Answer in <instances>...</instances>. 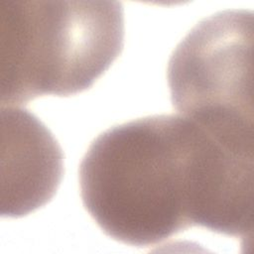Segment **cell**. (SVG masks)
<instances>
[{"label":"cell","mask_w":254,"mask_h":254,"mask_svg":"<svg viewBox=\"0 0 254 254\" xmlns=\"http://www.w3.org/2000/svg\"><path fill=\"white\" fill-rule=\"evenodd\" d=\"M123 46L121 2L0 0L2 106L80 93Z\"/></svg>","instance_id":"obj_2"},{"label":"cell","mask_w":254,"mask_h":254,"mask_svg":"<svg viewBox=\"0 0 254 254\" xmlns=\"http://www.w3.org/2000/svg\"><path fill=\"white\" fill-rule=\"evenodd\" d=\"M64 176L62 148L31 112L1 109V215L18 218L41 208Z\"/></svg>","instance_id":"obj_4"},{"label":"cell","mask_w":254,"mask_h":254,"mask_svg":"<svg viewBox=\"0 0 254 254\" xmlns=\"http://www.w3.org/2000/svg\"><path fill=\"white\" fill-rule=\"evenodd\" d=\"M233 159L178 114L116 125L89 145L78 170L84 208L109 237L154 247L193 226L217 233L234 193Z\"/></svg>","instance_id":"obj_1"},{"label":"cell","mask_w":254,"mask_h":254,"mask_svg":"<svg viewBox=\"0 0 254 254\" xmlns=\"http://www.w3.org/2000/svg\"><path fill=\"white\" fill-rule=\"evenodd\" d=\"M253 13L217 12L197 23L167 69L174 108L206 130L253 136Z\"/></svg>","instance_id":"obj_3"}]
</instances>
